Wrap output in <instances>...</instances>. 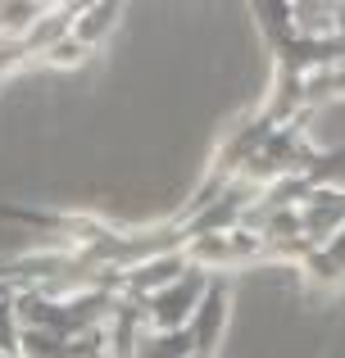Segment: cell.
Instances as JSON below:
<instances>
[{
    "label": "cell",
    "mask_w": 345,
    "mask_h": 358,
    "mask_svg": "<svg viewBox=\"0 0 345 358\" xmlns=\"http://www.w3.org/2000/svg\"><path fill=\"white\" fill-rule=\"evenodd\" d=\"M118 14H123L118 5H78L73 27H69V41H78L82 50L91 55V50H96V45L109 36V27L118 23Z\"/></svg>",
    "instance_id": "cell-2"
},
{
    "label": "cell",
    "mask_w": 345,
    "mask_h": 358,
    "mask_svg": "<svg viewBox=\"0 0 345 358\" xmlns=\"http://www.w3.org/2000/svg\"><path fill=\"white\" fill-rule=\"evenodd\" d=\"M209 272L204 268H186L177 281H169L164 290H155V295L136 299L141 304V317H146V331H186L195 317V308H200L204 290H209Z\"/></svg>",
    "instance_id": "cell-1"
}]
</instances>
